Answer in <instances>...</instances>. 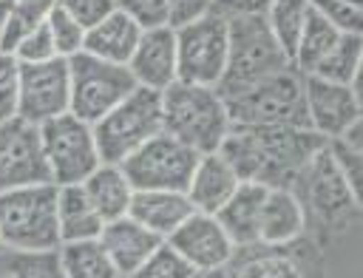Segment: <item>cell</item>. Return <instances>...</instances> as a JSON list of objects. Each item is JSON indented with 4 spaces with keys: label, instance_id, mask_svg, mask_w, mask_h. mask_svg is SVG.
<instances>
[{
    "label": "cell",
    "instance_id": "obj_27",
    "mask_svg": "<svg viewBox=\"0 0 363 278\" xmlns=\"http://www.w3.org/2000/svg\"><path fill=\"white\" fill-rule=\"evenodd\" d=\"M346 31H337L332 23H326L312 6H309V17L303 23V31L298 37V45H295V54H292V68L298 74H312L323 60L326 54L337 45V40L343 37Z\"/></svg>",
    "mask_w": 363,
    "mask_h": 278
},
{
    "label": "cell",
    "instance_id": "obj_31",
    "mask_svg": "<svg viewBox=\"0 0 363 278\" xmlns=\"http://www.w3.org/2000/svg\"><path fill=\"white\" fill-rule=\"evenodd\" d=\"M0 278H62L57 264V250L17 252L0 247Z\"/></svg>",
    "mask_w": 363,
    "mask_h": 278
},
{
    "label": "cell",
    "instance_id": "obj_18",
    "mask_svg": "<svg viewBox=\"0 0 363 278\" xmlns=\"http://www.w3.org/2000/svg\"><path fill=\"white\" fill-rule=\"evenodd\" d=\"M238 184H241V176L235 173V167L218 150H213V153L199 156V162L190 173V182L184 187V196L193 204V210L216 213L235 193Z\"/></svg>",
    "mask_w": 363,
    "mask_h": 278
},
{
    "label": "cell",
    "instance_id": "obj_33",
    "mask_svg": "<svg viewBox=\"0 0 363 278\" xmlns=\"http://www.w3.org/2000/svg\"><path fill=\"white\" fill-rule=\"evenodd\" d=\"M196 272L184 264L182 255H176V250H170L167 244H162L159 250H153L130 275L125 278H193Z\"/></svg>",
    "mask_w": 363,
    "mask_h": 278
},
{
    "label": "cell",
    "instance_id": "obj_32",
    "mask_svg": "<svg viewBox=\"0 0 363 278\" xmlns=\"http://www.w3.org/2000/svg\"><path fill=\"white\" fill-rule=\"evenodd\" d=\"M45 28H48V37H51V45H54V54H57V57L68 60V57H74V54L82 51L85 28H82L71 14H65L57 3H54L51 14H48V20H45Z\"/></svg>",
    "mask_w": 363,
    "mask_h": 278
},
{
    "label": "cell",
    "instance_id": "obj_39",
    "mask_svg": "<svg viewBox=\"0 0 363 278\" xmlns=\"http://www.w3.org/2000/svg\"><path fill=\"white\" fill-rule=\"evenodd\" d=\"M213 14V0H167V26L179 28L184 23Z\"/></svg>",
    "mask_w": 363,
    "mask_h": 278
},
{
    "label": "cell",
    "instance_id": "obj_9",
    "mask_svg": "<svg viewBox=\"0 0 363 278\" xmlns=\"http://www.w3.org/2000/svg\"><path fill=\"white\" fill-rule=\"evenodd\" d=\"M37 128L51 184H79L102 162L94 139V125L74 116L71 111Z\"/></svg>",
    "mask_w": 363,
    "mask_h": 278
},
{
    "label": "cell",
    "instance_id": "obj_22",
    "mask_svg": "<svg viewBox=\"0 0 363 278\" xmlns=\"http://www.w3.org/2000/svg\"><path fill=\"white\" fill-rule=\"evenodd\" d=\"M139 37H142L139 23H133L125 11L113 9L99 23H94L91 28H85L82 51L85 54H94L99 60H108V62L128 65L136 43H139Z\"/></svg>",
    "mask_w": 363,
    "mask_h": 278
},
{
    "label": "cell",
    "instance_id": "obj_8",
    "mask_svg": "<svg viewBox=\"0 0 363 278\" xmlns=\"http://www.w3.org/2000/svg\"><path fill=\"white\" fill-rule=\"evenodd\" d=\"M68 62V82H71V105L68 111L88 125L99 122L116 102H122L133 88L136 79L130 77L128 65L99 60L94 54H74Z\"/></svg>",
    "mask_w": 363,
    "mask_h": 278
},
{
    "label": "cell",
    "instance_id": "obj_17",
    "mask_svg": "<svg viewBox=\"0 0 363 278\" xmlns=\"http://www.w3.org/2000/svg\"><path fill=\"white\" fill-rule=\"evenodd\" d=\"M128 71L136 79V85L150 91H164L170 82H176V34L170 26L145 28L130 60Z\"/></svg>",
    "mask_w": 363,
    "mask_h": 278
},
{
    "label": "cell",
    "instance_id": "obj_43",
    "mask_svg": "<svg viewBox=\"0 0 363 278\" xmlns=\"http://www.w3.org/2000/svg\"><path fill=\"white\" fill-rule=\"evenodd\" d=\"M352 3H363V0H352Z\"/></svg>",
    "mask_w": 363,
    "mask_h": 278
},
{
    "label": "cell",
    "instance_id": "obj_19",
    "mask_svg": "<svg viewBox=\"0 0 363 278\" xmlns=\"http://www.w3.org/2000/svg\"><path fill=\"white\" fill-rule=\"evenodd\" d=\"M96 238L105 247V252L111 255V261L116 264L122 278L130 275L153 250H159L164 244L156 233H150L147 227H142L130 216H119V218L105 221Z\"/></svg>",
    "mask_w": 363,
    "mask_h": 278
},
{
    "label": "cell",
    "instance_id": "obj_4",
    "mask_svg": "<svg viewBox=\"0 0 363 278\" xmlns=\"http://www.w3.org/2000/svg\"><path fill=\"white\" fill-rule=\"evenodd\" d=\"M303 204L306 224L315 221L323 238L346 233L360 218L363 199L349 187L343 173L337 170L335 159L329 156V148L323 145L301 170L295 187H292Z\"/></svg>",
    "mask_w": 363,
    "mask_h": 278
},
{
    "label": "cell",
    "instance_id": "obj_29",
    "mask_svg": "<svg viewBox=\"0 0 363 278\" xmlns=\"http://www.w3.org/2000/svg\"><path fill=\"white\" fill-rule=\"evenodd\" d=\"M306 17H309V0H269V6L264 9V20L272 37L278 40V45L284 48V54L289 57V62Z\"/></svg>",
    "mask_w": 363,
    "mask_h": 278
},
{
    "label": "cell",
    "instance_id": "obj_7",
    "mask_svg": "<svg viewBox=\"0 0 363 278\" xmlns=\"http://www.w3.org/2000/svg\"><path fill=\"white\" fill-rule=\"evenodd\" d=\"M162 133V99L159 91L136 85L122 102H116L99 122H94V139L102 162L119 165L139 145Z\"/></svg>",
    "mask_w": 363,
    "mask_h": 278
},
{
    "label": "cell",
    "instance_id": "obj_20",
    "mask_svg": "<svg viewBox=\"0 0 363 278\" xmlns=\"http://www.w3.org/2000/svg\"><path fill=\"white\" fill-rule=\"evenodd\" d=\"M306 235V213L292 187H267L258 216V244H289Z\"/></svg>",
    "mask_w": 363,
    "mask_h": 278
},
{
    "label": "cell",
    "instance_id": "obj_30",
    "mask_svg": "<svg viewBox=\"0 0 363 278\" xmlns=\"http://www.w3.org/2000/svg\"><path fill=\"white\" fill-rule=\"evenodd\" d=\"M54 9V0H9L6 11V31H3V48L0 51H14V45L40 28Z\"/></svg>",
    "mask_w": 363,
    "mask_h": 278
},
{
    "label": "cell",
    "instance_id": "obj_1",
    "mask_svg": "<svg viewBox=\"0 0 363 278\" xmlns=\"http://www.w3.org/2000/svg\"><path fill=\"white\" fill-rule=\"evenodd\" d=\"M326 145L312 128L230 125L218 153L235 167L241 182L264 187H295L306 162Z\"/></svg>",
    "mask_w": 363,
    "mask_h": 278
},
{
    "label": "cell",
    "instance_id": "obj_42",
    "mask_svg": "<svg viewBox=\"0 0 363 278\" xmlns=\"http://www.w3.org/2000/svg\"><path fill=\"white\" fill-rule=\"evenodd\" d=\"M193 278H224V272L221 269H216V272H196Z\"/></svg>",
    "mask_w": 363,
    "mask_h": 278
},
{
    "label": "cell",
    "instance_id": "obj_35",
    "mask_svg": "<svg viewBox=\"0 0 363 278\" xmlns=\"http://www.w3.org/2000/svg\"><path fill=\"white\" fill-rule=\"evenodd\" d=\"M17 91H20V62L14 54L0 51V119L17 116Z\"/></svg>",
    "mask_w": 363,
    "mask_h": 278
},
{
    "label": "cell",
    "instance_id": "obj_10",
    "mask_svg": "<svg viewBox=\"0 0 363 278\" xmlns=\"http://www.w3.org/2000/svg\"><path fill=\"white\" fill-rule=\"evenodd\" d=\"M221 272L224 278H326L323 252L318 241L306 235L289 244L235 247Z\"/></svg>",
    "mask_w": 363,
    "mask_h": 278
},
{
    "label": "cell",
    "instance_id": "obj_23",
    "mask_svg": "<svg viewBox=\"0 0 363 278\" xmlns=\"http://www.w3.org/2000/svg\"><path fill=\"white\" fill-rule=\"evenodd\" d=\"M267 187L258 182H241L235 193L213 213L235 247L258 244V216Z\"/></svg>",
    "mask_w": 363,
    "mask_h": 278
},
{
    "label": "cell",
    "instance_id": "obj_37",
    "mask_svg": "<svg viewBox=\"0 0 363 278\" xmlns=\"http://www.w3.org/2000/svg\"><path fill=\"white\" fill-rule=\"evenodd\" d=\"M11 54L17 57V62H45V60H54L57 54H54V45H51V37H48L45 23L40 28H34L31 34H26L14 45Z\"/></svg>",
    "mask_w": 363,
    "mask_h": 278
},
{
    "label": "cell",
    "instance_id": "obj_21",
    "mask_svg": "<svg viewBox=\"0 0 363 278\" xmlns=\"http://www.w3.org/2000/svg\"><path fill=\"white\" fill-rule=\"evenodd\" d=\"M193 213V204L184 193L176 190H133V199L128 204V216L156 233L162 241Z\"/></svg>",
    "mask_w": 363,
    "mask_h": 278
},
{
    "label": "cell",
    "instance_id": "obj_15",
    "mask_svg": "<svg viewBox=\"0 0 363 278\" xmlns=\"http://www.w3.org/2000/svg\"><path fill=\"white\" fill-rule=\"evenodd\" d=\"M164 244L176 250V255H182L193 272H216L235 252V244L230 241L218 218L213 213H199V210H193L164 238Z\"/></svg>",
    "mask_w": 363,
    "mask_h": 278
},
{
    "label": "cell",
    "instance_id": "obj_36",
    "mask_svg": "<svg viewBox=\"0 0 363 278\" xmlns=\"http://www.w3.org/2000/svg\"><path fill=\"white\" fill-rule=\"evenodd\" d=\"M116 9L139 23L142 31L167 26V0H116Z\"/></svg>",
    "mask_w": 363,
    "mask_h": 278
},
{
    "label": "cell",
    "instance_id": "obj_14",
    "mask_svg": "<svg viewBox=\"0 0 363 278\" xmlns=\"http://www.w3.org/2000/svg\"><path fill=\"white\" fill-rule=\"evenodd\" d=\"M43 182L51 179L43 156L40 128L23 116L0 119V193Z\"/></svg>",
    "mask_w": 363,
    "mask_h": 278
},
{
    "label": "cell",
    "instance_id": "obj_34",
    "mask_svg": "<svg viewBox=\"0 0 363 278\" xmlns=\"http://www.w3.org/2000/svg\"><path fill=\"white\" fill-rule=\"evenodd\" d=\"M309 6L326 23H332L337 31H346V34H360L363 31V3H352V0H309Z\"/></svg>",
    "mask_w": 363,
    "mask_h": 278
},
{
    "label": "cell",
    "instance_id": "obj_40",
    "mask_svg": "<svg viewBox=\"0 0 363 278\" xmlns=\"http://www.w3.org/2000/svg\"><path fill=\"white\" fill-rule=\"evenodd\" d=\"M269 0H213V11L221 17H238V14H264Z\"/></svg>",
    "mask_w": 363,
    "mask_h": 278
},
{
    "label": "cell",
    "instance_id": "obj_25",
    "mask_svg": "<svg viewBox=\"0 0 363 278\" xmlns=\"http://www.w3.org/2000/svg\"><path fill=\"white\" fill-rule=\"evenodd\" d=\"M102 218L85 196L82 184H57V227L60 244L96 238L102 230Z\"/></svg>",
    "mask_w": 363,
    "mask_h": 278
},
{
    "label": "cell",
    "instance_id": "obj_5",
    "mask_svg": "<svg viewBox=\"0 0 363 278\" xmlns=\"http://www.w3.org/2000/svg\"><path fill=\"white\" fill-rule=\"evenodd\" d=\"M289 65L292 62L272 37L264 14L227 17V65L216 85L221 96L272 77Z\"/></svg>",
    "mask_w": 363,
    "mask_h": 278
},
{
    "label": "cell",
    "instance_id": "obj_13",
    "mask_svg": "<svg viewBox=\"0 0 363 278\" xmlns=\"http://www.w3.org/2000/svg\"><path fill=\"white\" fill-rule=\"evenodd\" d=\"M71 82L68 62L62 57L45 62H20V91H17V116L31 125H43L60 113H68Z\"/></svg>",
    "mask_w": 363,
    "mask_h": 278
},
{
    "label": "cell",
    "instance_id": "obj_3",
    "mask_svg": "<svg viewBox=\"0 0 363 278\" xmlns=\"http://www.w3.org/2000/svg\"><path fill=\"white\" fill-rule=\"evenodd\" d=\"M0 247L17 252H51L60 247L57 184H26L0 193Z\"/></svg>",
    "mask_w": 363,
    "mask_h": 278
},
{
    "label": "cell",
    "instance_id": "obj_38",
    "mask_svg": "<svg viewBox=\"0 0 363 278\" xmlns=\"http://www.w3.org/2000/svg\"><path fill=\"white\" fill-rule=\"evenodd\" d=\"M65 14H71L82 28H91L99 23L108 11L116 9V0H54Z\"/></svg>",
    "mask_w": 363,
    "mask_h": 278
},
{
    "label": "cell",
    "instance_id": "obj_28",
    "mask_svg": "<svg viewBox=\"0 0 363 278\" xmlns=\"http://www.w3.org/2000/svg\"><path fill=\"white\" fill-rule=\"evenodd\" d=\"M363 71V37L360 34H343L337 45L326 54V60L306 77H320L343 85H360Z\"/></svg>",
    "mask_w": 363,
    "mask_h": 278
},
{
    "label": "cell",
    "instance_id": "obj_12",
    "mask_svg": "<svg viewBox=\"0 0 363 278\" xmlns=\"http://www.w3.org/2000/svg\"><path fill=\"white\" fill-rule=\"evenodd\" d=\"M176 34V79L193 85H218L227 65V17L207 14L173 28Z\"/></svg>",
    "mask_w": 363,
    "mask_h": 278
},
{
    "label": "cell",
    "instance_id": "obj_26",
    "mask_svg": "<svg viewBox=\"0 0 363 278\" xmlns=\"http://www.w3.org/2000/svg\"><path fill=\"white\" fill-rule=\"evenodd\" d=\"M57 264L62 278H122L99 238L68 241L57 247Z\"/></svg>",
    "mask_w": 363,
    "mask_h": 278
},
{
    "label": "cell",
    "instance_id": "obj_11",
    "mask_svg": "<svg viewBox=\"0 0 363 278\" xmlns=\"http://www.w3.org/2000/svg\"><path fill=\"white\" fill-rule=\"evenodd\" d=\"M199 153L173 139L170 133H156L139 145L128 159L119 162L133 190H176L184 193Z\"/></svg>",
    "mask_w": 363,
    "mask_h": 278
},
{
    "label": "cell",
    "instance_id": "obj_6",
    "mask_svg": "<svg viewBox=\"0 0 363 278\" xmlns=\"http://www.w3.org/2000/svg\"><path fill=\"white\" fill-rule=\"evenodd\" d=\"M230 125L309 128L303 105V74L292 65L224 96Z\"/></svg>",
    "mask_w": 363,
    "mask_h": 278
},
{
    "label": "cell",
    "instance_id": "obj_16",
    "mask_svg": "<svg viewBox=\"0 0 363 278\" xmlns=\"http://www.w3.org/2000/svg\"><path fill=\"white\" fill-rule=\"evenodd\" d=\"M306 125L323 139L340 136L363 113L360 85H343L320 77H303Z\"/></svg>",
    "mask_w": 363,
    "mask_h": 278
},
{
    "label": "cell",
    "instance_id": "obj_41",
    "mask_svg": "<svg viewBox=\"0 0 363 278\" xmlns=\"http://www.w3.org/2000/svg\"><path fill=\"white\" fill-rule=\"evenodd\" d=\"M6 11H9V0H0V48H3V31H6Z\"/></svg>",
    "mask_w": 363,
    "mask_h": 278
},
{
    "label": "cell",
    "instance_id": "obj_24",
    "mask_svg": "<svg viewBox=\"0 0 363 278\" xmlns=\"http://www.w3.org/2000/svg\"><path fill=\"white\" fill-rule=\"evenodd\" d=\"M82 190L85 196L91 199L94 210L99 213L102 221H111V218H119V216H128V204L133 199V187L125 176V170L113 162H99L82 182Z\"/></svg>",
    "mask_w": 363,
    "mask_h": 278
},
{
    "label": "cell",
    "instance_id": "obj_2",
    "mask_svg": "<svg viewBox=\"0 0 363 278\" xmlns=\"http://www.w3.org/2000/svg\"><path fill=\"white\" fill-rule=\"evenodd\" d=\"M159 99L164 133H170L199 156L221 148L224 136L230 133V116L218 88L176 79L164 91H159Z\"/></svg>",
    "mask_w": 363,
    "mask_h": 278
}]
</instances>
